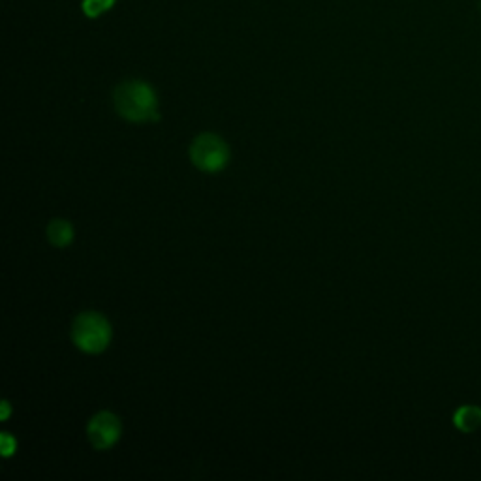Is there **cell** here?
Returning a JSON list of instances; mask_svg holds the SVG:
<instances>
[{"label":"cell","instance_id":"1","mask_svg":"<svg viewBox=\"0 0 481 481\" xmlns=\"http://www.w3.org/2000/svg\"><path fill=\"white\" fill-rule=\"evenodd\" d=\"M115 109L130 123L159 121V100L150 85L126 82L115 90Z\"/></svg>","mask_w":481,"mask_h":481},{"label":"cell","instance_id":"2","mask_svg":"<svg viewBox=\"0 0 481 481\" xmlns=\"http://www.w3.org/2000/svg\"><path fill=\"white\" fill-rule=\"evenodd\" d=\"M72 340L87 354H100L109 346L111 325L99 313L80 314L72 327Z\"/></svg>","mask_w":481,"mask_h":481},{"label":"cell","instance_id":"3","mask_svg":"<svg viewBox=\"0 0 481 481\" xmlns=\"http://www.w3.org/2000/svg\"><path fill=\"white\" fill-rule=\"evenodd\" d=\"M190 160L202 171L217 173L229 160V147L215 133H202L190 145Z\"/></svg>","mask_w":481,"mask_h":481},{"label":"cell","instance_id":"4","mask_svg":"<svg viewBox=\"0 0 481 481\" xmlns=\"http://www.w3.org/2000/svg\"><path fill=\"white\" fill-rule=\"evenodd\" d=\"M121 419L111 412H99L89 421L87 427L89 440L96 450H109L115 446V442L121 438Z\"/></svg>","mask_w":481,"mask_h":481},{"label":"cell","instance_id":"5","mask_svg":"<svg viewBox=\"0 0 481 481\" xmlns=\"http://www.w3.org/2000/svg\"><path fill=\"white\" fill-rule=\"evenodd\" d=\"M455 427L463 433H474L481 427V408L463 407L455 412Z\"/></svg>","mask_w":481,"mask_h":481},{"label":"cell","instance_id":"6","mask_svg":"<svg viewBox=\"0 0 481 481\" xmlns=\"http://www.w3.org/2000/svg\"><path fill=\"white\" fill-rule=\"evenodd\" d=\"M47 237L55 246H68L73 239V228L68 220L56 219L47 226Z\"/></svg>","mask_w":481,"mask_h":481},{"label":"cell","instance_id":"7","mask_svg":"<svg viewBox=\"0 0 481 481\" xmlns=\"http://www.w3.org/2000/svg\"><path fill=\"white\" fill-rule=\"evenodd\" d=\"M115 0H85L83 3V12L89 17H99L100 13L107 12L113 6Z\"/></svg>","mask_w":481,"mask_h":481},{"label":"cell","instance_id":"8","mask_svg":"<svg viewBox=\"0 0 481 481\" xmlns=\"http://www.w3.org/2000/svg\"><path fill=\"white\" fill-rule=\"evenodd\" d=\"M0 440H3V455L12 457L15 453V450H17L15 438L12 434H8V433H3V438H0Z\"/></svg>","mask_w":481,"mask_h":481},{"label":"cell","instance_id":"9","mask_svg":"<svg viewBox=\"0 0 481 481\" xmlns=\"http://www.w3.org/2000/svg\"><path fill=\"white\" fill-rule=\"evenodd\" d=\"M8 416H10V404H8V400H4L3 402V419H8Z\"/></svg>","mask_w":481,"mask_h":481}]
</instances>
